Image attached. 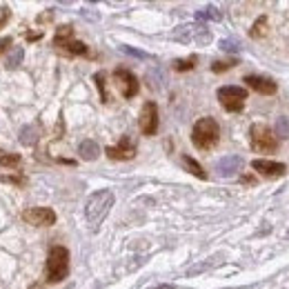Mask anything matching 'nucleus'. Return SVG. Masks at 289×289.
Masks as SVG:
<instances>
[{
  "label": "nucleus",
  "instance_id": "nucleus-1",
  "mask_svg": "<svg viewBox=\"0 0 289 289\" xmlns=\"http://www.w3.org/2000/svg\"><path fill=\"white\" fill-rule=\"evenodd\" d=\"M113 200H116V198H113L111 189H100V192L89 196L87 205H85V218H87V222L94 229H96V227L107 218L109 211H111Z\"/></svg>",
  "mask_w": 289,
  "mask_h": 289
},
{
  "label": "nucleus",
  "instance_id": "nucleus-2",
  "mask_svg": "<svg viewBox=\"0 0 289 289\" xmlns=\"http://www.w3.org/2000/svg\"><path fill=\"white\" fill-rule=\"evenodd\" d=\"M69 274V252L63 245H54L47 254L45 263V276L49 283H60Z\"/></svg>",
  "mask_w": 289,
  "mask_h": 289
},
{
  "label": "nucleus",
  "instance_id": "nucleus-3",
  "mask_svg": "<svg viewBox=\"0 0 289 289\" xmlns=\"http://www.w3.org/2000/svg\"><path fill=\"white\" fill-rule=\"evenodd\" d=\"M218 138H220V127L214 118H200L192 129V143L202 151L211 149L218 143Z\"/></svg>",
  "mask_w": 289,
  "mask_h": 289
},
{
  "label": "nucleus",
  "instance_id": "nucleus-4",
  "mask_svg": "<svg viewBox=\"0 0 289 289\" xmlns=\"http://www.w3.org/2000/svg\"><path fill=\"white\" fill-rule=\"evenodd\" d=\"M249 143H252V149L258 154H274L278 147V136L267 125L256 122L249 129Z\"/></svg>",
  "mask_w": 289,
  "mask_h": 289
},
{
  "label": "nucleus",
  "instance_id": "nucleus-5",
  "mask_svg": "<svg viewBox=\"0 0 289 289\" xmlns=\"http://www.w3.org/2000/svg\"><path fill=\"white\" fill-rule=\"evenodd\" d=\"M218 100H220V105L231 113L243 111L245 100H247V89L238 87V85H225V87L218 89Z\"/></svg>",
  "mask_w": 289,
  "mask_h": 289
},
{
  "label": "nucleus",
  "instance_id": "nucleus-6",
  "mask_svg": "<svg viewBox=\"0 0 289 289\" xmlns=\"http://www.w3.org/2000/svg\"><path fill=\"white\" fill-rule=\"evenodd\" d=\"M22 220L34 227H51L56 225V211L49 207H29L22 211Z\"/></svg>",
  "mask_w": 289,
  "mask_h": 289
},
{
  "label": "nucleus",
  "instance_id": "nucleus-7",
  "mask_svg": "<svg viewBox=\"0 0 289 289\" xmlns=\"http://www.w3.org/2000/svg\"><path fill=\"white\" fill-rule=\"evenodd\" d=\"M113 78H116L118 89H120L122 98H127V100H129V98H134L136 94H138V89H140L138 78H136V76L131 74L129 69H125V67L116 69V72H113Z\"/></svg>",
  "mask_w": 289,
  "mask_h": 289
},
{
  "label": "nucleus",
  "instance_id": "nucleus-8",
  "mask_svg": "<svg viewBox=\"0 0 289 289\" xmlns=\"http://www.w3.org/2000/svg\"><path fill=\"white\" fill-rule=\"evenodd\" d=\"M138 127L145 136H154L158 131V107L156 102H145L140 109V118H138Z\"/></svg>",
  "mask_w": 289,
  "mask_h": 289
},
{
  "label": "nucleus",
  "instance_id": "nucleus-9",
  "mask_svg": "<svg viewBox=\"0 0 289 289\" xmlns=\"http://www.w3.org/2000/svg\"><path fill=\"white\" fill-rule=\"evenodd\" d=\"M105 154H107L111 160H131V158L136 156V147H134V143H131L129 136H122V138H120V145L107 147Z\"/></svg>",
  "mask_w": 289,
  "mask_h": 289
},
{
  "label": "nucleus",
  "instance_id": "nucleus-10",
  "mask_svg": "<svg viewBox=\"0 0 289 289\" xmlns=\"http://www.w3.org/2000/svg\"><path fill=\"white\" fill-rule=\"evenodd\" d=\"M252 167L256 169L258 174H265V176H272V178H278L287 172V167L283 163H276V160H267V158H256L252 160Z\"/></svg>",
  "mask_w": 289,
  "mask_h": 289
},
{
  "label": "nucleus",
  "instance_id": "nucleus-11",
  "mask_svg": "<svg viewBox=\"0 0 289 289\" xmlns=\"http://www.w3.org/2000/svg\"><path fill=\"white\" fill-rule=\"evenodd\" d=\"M245 83L254 89V92L263 94V96H272L278 92V85L272 78H265V76H245Z\"/></svg>",
  "mask_w": 289,
  "mask_h": 289
},
{
  "label": "nucleus",
  "instance_id": "nucleus-12",
  "mask_svg": "<svg viewBox=\"0 0 289 289\" xmlns=\"http://www.w3.org/2000/svg\"><path fill=\"white\" fill-rule=\"evenodd\" d=\"M240 167H243V158L240 156H222L216 163V172L227 178L236 176V172H240Z\"/></svg>",
  "mask_w": 289,
  "mask_h": 289
},
{
  "label": "nucleus",
  "instance_id": "nucleus-13",
  "mask_svg": "<svg viewBox=\"0 0 289 289\" xmlns=\"http://www.w3.org/2000/svg\"><path fill=\"white\" fill-rule=\"evenodd\" d=\"M54 47L67 56H87L89 54L87 45L80 40H74V38H69V40H65V42H58V45H54Z\"/></svg>",
  "mask_w": 289,
  "mask_h": 289
},
{
  "label": "nucleus",
  "instance_id": "nucleus-14",
  "mask_svg": "<svg viewBox=\"0 0 289 289\" xmlns=\"http://www.w3.org/2000/svg\"><path fill=\"white\" fill-rule=\"evenodd\" d=\"M78 156L83 160H87V163H92V160H96L98 156H100V147H98L96 140L87 138V140H83V143L78 145Z\"/></svg>",
  "mask_w": 289,
  "mask_h": 289
},
{
  "label": "nucleus",
  "instance_id": "nucleus-15",
  "mask_svg": "<svg viewBox=\"0 0 289 289\" xmlns=\"http://www.w3.org/2000/svg\"><path fill=\"white\" fill-rule=\"evenodd\" d=\"M38 138H40V127L38 125H25L20 129V143L22 145H36Z\"/></svg>",
  "mask_w": 289,
  "mask_h": 289
},
{
  "label": "nucleus",
  "instance_id": "nucleus-16",
  "mask_svg": "<svg viewBox=\"0 0 289 289\" xmlns=\"http://www.w3.org/2000/svg\"><path fill=\"white\" fill-rule=\"evenodd\" d=\"M183 165H185V169H187V172H192L196 178H202V181L207 178V174H205V169H202V165L198 163V160H193L192 156H183Z\"/></svg>",
  "mask_w": 289,
  "mask_h": 289
},
{
  "label": "nucleus",
  "instance_id": "nucleus-17",
  "mask_svg": "<svg viewBox=\"0 0 289 289\" xmlns=\"http://www.w3.org/2000/svg\"><path fill=\"white\" fill-rule=\"evenodd\" d=\"M22 58H25V49H22V47H13V49L9 51L7 60H4V67H7V69H16L18 65L22 63Z\"/></svg>",
  "mask_w": 289,
  "mask_h": 289
},
{
  "label": "nucleus",
  "instance_id": "nucleus-18",
  "mask_svg": "<svg viewBox=\"0 0 289 289\" xmlns=\"http://www.w3.org/2000/svg\"><path fill=\"white\" fill-rule=\"evenodd\" d=\"M196 18H198V20H220L222 13L218 11L216 7H205V9H200V11L196 13Z\"/></svg>",
  "mask_w": 289,
  "mask_h": 289
},
{
  "label": "nucleus",
  "instance_id": "nucleus-19",
  "mask_svg": "<svg viewBox=\"0 0 289 289\" xmlns=\"http://www.w3.org/2000/svg\"><path fill=\"white\" fill-rule=\"evenodd\" d=\"M94 83H96L98 92H100V100L102 102H109V96H107V87H105V74L98 72L96 76H94Z\"/></svg>",
  "mask_w": 289,
  "mask_h": 289
},
{
  "label": "nucleus",
  "instance_id": "nucleus-20",
  "mask_svg": "<svg viewBox=\"0 0 289 289\" xmlns=\"http://www.w3.org/2000/svg\"><path fill=\"white\" fill-rule=\"evenodd\" d=\"M74 36V29H72V25H63L58 31H56V36H54V45H58V42H65V40H69V38Z\"/></svg>",
  "mask_w": 289,
  "mask_h": 289
},
{
  "label": "nucleus",
  "instance_id": "nucleus-21",
  "mask_svg": "<svg viewBox=\"0 0 289 289\" xmlns=\"http://www.w3.org/2000/svg\"><path fill=\"white\" fill-rule=\"evenodd\" d=\"M196 56H192V58H187V60H174V69L176 72H189V69H193L196 67Z\"/></svg>",
  "mask_w": 289,
  "mask_h": 289
},
{
  "label": "nucleus",
  "instance_id": "nucleus-22",
  "mask_svg": "<svg viewBox=\"0 0 289 289\" xmlns=\"http://www.w3.org/2000/svg\"><path fill=\"white\" fill-rule=\"evenodd\" d=\"M265 27H267V18H265V16H260L258 20H256V25L252 27V31H249V36L258 40L260 36H265Z\"/></svg>",
  "mask_w": 289,
  "mask_h": 289
},
{
  "label": "nucleus",
  "instance_id": "nucleus-23",
  "mask_svg": "<svg viewBox=\"0 0 289 289\" xmlns=\"http://www.w3.org/2000/svg\"><path fill=\"white\" fill-rule=\"evenodd\" d=\"M276 136L278 138H289V120L285 116H281L276 120Z\"/></svg>",
  "mask_w": 289,
  "mask_h": 289
},
{
  "label": "nucleus",
  "instance_id": "nucleus-24",
  "mask_svg": "<svg viewBox=\"0 0 289 289\" xmlns=\"http://www.w3.org/2000/svg\"><path fill=\"white\" fill-rule=\"evenodd\" d=\"M22 163L20 154H7V156H0V165L2 167H18Z\"/></svg>",
  "mask_w": 289,
  "mask_h": 289
},
{
  "label": "nucleus",
  "instance_id": "nucleus-25",
  "mask_svg": "<svg viewBox=\"0 0 289 289\" xmlns=\"http://www.w3.org/2000/svg\"><path fill=\"white\" fill-rule=\"evenodd\" d=\"M234 65H236V60H227V63H225V60H218V63L211 65V72H214V74L227 72V69H231V67H234Z\"/></svg>",
  "mask_w": 289,
  "mask_h": 289
},
{
  "label": "nucleus",
  "instance_id": "nucleus-26",
  "mask_svg": "<svg viewBox=\"0 0 289 289\" xmlns=\"http://www.w3.org/2000/svg\"><path fill=\"white\" fill-rule=\"evenodd\" d=\"M9 20H11V9H9V7H2V9H0V29H4Z\"/></svg>",
  "mask_w": 289,
  "mask_h": 289
},
{
  "label": "nucleus",
  "instance_id": "nucleus-27",
  "mask_svg": "<svg viewBox=\"0 0 289 289\" xmlns=\"http://www.w3.org/2000/svg\"><path fill=\"white\" fill-rule=\"evenodd\" d=\"M2 183H13V185H22L25 178L22 176H11V174H2Z\"/></svg>",
  "mask_w": 289,
  "mask_h": 289
},
{
  "label": "nucleus",
  "instance_id": "nucleus-28",
  "mask_svg": "<svg viewBox=\"0 0 289 289\" xmlns=\"http://www.w3.org/2000/svg\"><path fill=\"white\" fill-rule=\"evenodd\" d=\"M220 49H225V51H236V49H238V42H236V40H222V42H220Z\"/></svg>",
  "mask_w": 289,
  "mask_h": 289
},
{
  "label": "nucleus",
  "instance_id": "nucleus-29",
  "mask_svg": "<svg viewBox=\"0 0 289 289\" xmlns=\"http://www.w3.org/2000/svg\"><path fill=\"white\" fill-rule=\"evenodd\" d=\"M11 38H9V36H4V38H0V56H2L4 54V51H7L9 49V47H11Z\"/></svg>",
  "mask_w": 289,
  "mask_h": 289
},
{
  "label": "nucleus",
  "instance_id": "nucleus-30",
  "mask_svg": "<svg viewBox=\"0 0 289 289\" xmlns=\"http://www.w3.org/2000/svg\"><path fill=\"white\" fill-rule=\"evenodd\" d=\"M122 51H127V54L136 56V58H147V54H143V51H136V49H131V47H122Z\"/></svg>",
  "mask_w": 289,
  "mask_h": 289
},
{
  "label": "nucleus",
  "instance_id": "nucleus-31",
  "mask_svg": "<svg viewBox=\"0 0 289 289\" xmlns=\"http://www.w3.org/2000/svg\"><path fill=\"white\" fill-rule=\"evenodd\" d=\"M151 289H176L174 285H158V287H151Z\"/></svg>",
  "mask_w": 289,
  "mask_h": 289
},
{
  "label": "nucleus",
  "instance_id": "nucleus-32",
  "mask_svg": "<svg viewBox=\"0 0 289 289\" xmlns=\"http://www.w3.org/2000/svg\"><path fill=\"white\" fill-rule=\"evenodd\" d=\"M27 38H29V40H38V38H40V34H29Z\"/></svg>",
  "mask_w": 289,
  "mask_h": 289
},
{
  "label": "nucleus",
  "instance_id": "nucleus-33",
  "mask_svg": "<svg viewBox=\"0 0 289 289\" xmlns=\"http://www.w3.org/2000/svg\"><path fill=\"white\" fill-rule=\"evenodd\" d=\"M29 289H42V285H40V283H34V285H31Z\"/></svg>",
  "mask_w": 289,
  "mask_h": 289
},
{
  "label": "nucleus",
  "instance_id": "nucleus-34",
  "mask_svg": "<svg viewBox=\"0 0 289 289\" xmlns=\"http://www.w3.org/2000/svg\"><path fill=\"white\" fill-rule=\"evenodd\" d=\"M287 240H289V231H287Z\"/></svg>",
  "mask_w": 289,
  "mask_h": 289
}]
</instances>
